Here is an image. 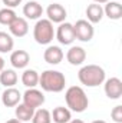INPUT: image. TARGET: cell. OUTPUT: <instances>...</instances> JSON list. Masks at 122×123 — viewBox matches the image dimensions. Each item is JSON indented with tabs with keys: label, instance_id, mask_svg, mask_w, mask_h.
<instances>
[{
	"label": "cell",
	"instance_id": "obj_1",
	"mask_svg": "<svg viewBox=\"0 0 122 123\" xmlns=\"http://www.w3.org/2000/svg\"><path fill=\"white\" fill-rule=\"evenodd\" d=\"M39 86L45 92L61 93L65 90L66 77L59 70H45L42 74H39Z\"/></svg>",
	"mask_w": 122,
	"mask_h": 123
},
{
	"label": "cell",
	"instance_id": "obj_2",
	"mask_svg": "<svg viewBox=\"0 0 122 123\" xmlns=\"http://www.w3.org/2000/svg\"><path fill=\"white\" fill-rule=\"evenodd\" d=\"M78 79L86 87H96V86H99L105 82L106 74H105V70L101 66L86 64V66L81 67V70L78 72Z\"/></svg>",
	"mask_w": 122,
	"mask_h": 123
},
{
	"label": "cell",
	"instance_id": "obj_3",
	"mask_svg": "<svg viewBox=\"0 0 122 123\" xmlns=\"http://www.w3.org/2000/svg\"><path fill=\"white\" fill-rule=\"evenodd\" d=\"M65 100H66V105H68L69 110L76 112V113L85 112L89 106V99H88L85 90L81 86L68 87V90L65 93Z\"/></svg>",
	"mask_w": 122,
	"mask_h": 123
},
{
	"label": "cell",
	"instance_id": "obj_4",
	"mask_svg": "<svg viewBox=\"0 0 122 123\" xmlns=\"http://www.w3.org/2000/svg\"><path fill=\"white\" fill-rule=\"evenodd\" d=\"M33 39L39 44H49L55 39L53 23L47 19H39L33 27Z\"/></svg>",
	"mask_w": 122,
	"mask_h": 123
},
{
	"label": "cell",
	"instance_id": "obj_5",
	"mask_svg": "<svg viewBox=\"0 0 122 123\" xmlns=\"http://www.w3.org/2000/svg\"><path fill=\"white\" fill-rule=\"evenodd\" d=\"M73 31H75V37L81 42H85V43L91 42L93 39V34H95V29H93L92 23H89L85 19H81L73 25Z\"/></svg>",
	"mask_w": 122,
	"mask_h": 123
},
{
	"label": "cell",
	"instance_id": "obj_6",
	"mask_svg": "<svg viewBox=\"0 0 122 123\" xmlns=\"http://www.w3.org/2000/svg\"><path fill=\"white\" fill-rule=\"evenodd\" d=\"M55 36H56L58 42L61 44H63V46H70L76 40L75 31H73V25L72 23H68V22L59 23L58 29L55 31Z\"/></svg>",
	"mask_w": 122,
	"mask_h": 123
},
{
	"label": "cell",
	"instance_id": "obj_7",
	"mask_svg": "<svg viewBox=\"0 0 122 123\" xmlns=\"http://www.w3.org/2000/svg\"><path fill=\"white\" fill-rule=\"evenodd\" d=\"M103 90L108 99L111 100H118L122 96V82L119 77H111V79H105L103 82Z\"/></svg>",
	"mask_w": 122,
	"mask_h": 123
},
{
	"label": "cell",
	"instance_id": "obj_8",
	"mask_svg": "<svg viewBox=\"0 0 122 123\" xmlns=\"http://www.w3.org/2000/svg\"><path fill=\"white\" fill-rule=\"evenodd\" d=\"M22 99H23V103L30 106L33 109H37L40 107L43 103H45V94L37 90L36 87H32V89H27L26 92L22 94Z\"/></svg>",
	"mask_w": 122,
	"mask_h": 123
},
{
	"label": "cell",
	"instance_id": "obj_9",
	"mask_svg": "<svg viewBox=\"0 0 122 123\" xmlns=\"http://www.w3.org/2000/svg\"><path fill=\"white\" fill-rule=\"evenodd\" d=\"M46 16L47 20H50L52 23H63L68 16V12L61 3H52L46 9Z\"/></svg>",
	"mask_w": 122,
	"mask_h": 123
},
{
	"label": "cell",
	"instance_id": "obj_10",
	"mask_svg": "<svg viewBox=\"0 0 122 123\" xmlns=\"http://www.w3.org/2000/svg\"><path fill=\"white\" fill-rule=\"evenodd\" d=\"M66 60L72 66H81L86 60V52L81 46H70V49L66 52Z\"/></svg>",
	"mask_w": 122,
	"mask_h": 123
},
{
	"label": "cell",
	"instance_id": "obj_11",
	"mask_svg": "<svg viewBox=\"0 0 122 123\" xmlns=\"http://www.w3.org/2000/svg\"><path fill=\"white\" fill-rule=\"evenodd\" d=\"M20 99H22V93L14 87H6V90L0 96V102L6 107H14L16 105L20 103Z\"/></svg>",
	"mask_w": 122,
	"mask_h": 123
},
{
	"label": "cell",
	"instance_id": "obj_12",
	"mask_svg": "<svg viewBox=\"0 0 122 123\" xmlns=\"http://www.w3.org/2000/svg\"><path fill=\"white\" fill-rule=\"evenodd\" d=\"M9 31L13 37H25L29 33V23L23 17H16L10 25H9Z\"/></svg>",
	"mask_w": 122,
	"mask_h": 123
},
{
	"label": "cell",
	"instance_id": "obj_13",
	"mask_svg": "<svg viewBox=\"0 0 122 123\" xmlns=\"http://www.w3.org/2000/svg\"><path fill=\"white\" fill-rule=\"evenodd\" d=\"M23 14L29 20H39L43 14V7L39 1H34V0L27 1L23 6Z\"/></svg>",
	"mask_w": 122,
	"mask_h": 123
},
{
	"label": "cell",
	"instance_id": "obj_14",
	"mask_svg": "<svg viewBox=\"0 0 122 123\" xmlns=\"http://www.w3.org/2000/svg\"><path fill=\"white\" fill-rule=\"evenodd\" d=\"M65 57V53L59 46H47V49L43 52V59L49 64H59Z\"/></svg>",
	"mask_w": 122,
	"mask_h": 123
},
{
	"label": "cell",
	"instance_id": "obj_15",
	"mask_svg": "<svg viewBox=\"0 0 122 123\" xmlns=\"http://www.w3.org/2000/svg\"><path fill=\"white\" fill-rule=\"evenodd\" d=\"M30 62V55L26 50H14L10 55V63L14 69H26Z\"/></svg>",
	"mask_w": 122,
	"mask_h": 123
},
{
	"label": "cell",
	"instance_id": "obj_16",
	"mask_svg": "<svg viewBox=\"0 0 122 123\" xmlns=\"http://www.w3.org/2000/svg\"><path fill=\"white\" fill-rule=\"evenodd\" d=\"M103 16H106L111 20H119L122 17V4L118 0L106 1L103 7Z\"/></svg>",
	"mask_w": 122,
	"mask_h": 123
},
{
	"label": "cell",
	"instance_id": "obj_17",
	"mask_svg": "<svg viewBox=\"0 0 122 123\" xmlns=\"http://www.w3.org/2000/svg\"><path fill=\"white\" fill-rule=\"evenodd\" d=\"M86 17H88V22L95 25V23H99L102 19H103V7L98 3H92L86 7Z\"/></svg>",
	"mask_w": 122,
	"mask_h": 123
},
{
	"label": "cell",
	"instance_id": "obj_18",
	"mask_svg": "<svg viewBox=\"0 0 122 123\" xmlns=\"http://www.w3.org/2000/svg\"><path fill=\"white\" fill-rule=\"evenodd\" d=\"M34 110H36V109H33V107L25 105V103H19V105H16V110H14L16 119L22 123L29 122V120H32V117H33Z\"/></svg>",
	"mask_w": 122,
	"mask_h": 123
},
{
	"label": "cell",
	"instance_id": "obj_19",
	"mask_svg": "<svg viewBox=\"0 0 122 123\" xmlns=\"http://www.w3.org/2000/svg\"><path fill=\"white\" fill-rule=\"evenodd\" d=\"M19 80L17 73L13 69H3L0 72V83L4 87H13Z\"/></svg>",
	"mask_w": 122,
	"mask_h": 123
},
{
	"label": "cell",
	"instance_id": "obj_20",
	"mask_svg": "<svg viewBox=\"0 0 122 123\" xmlns=\"http://www.w3.org/2000/svg\"><path fill=\"white\" fill-rule=\"evenodd\" d=\"M22 83L23 86H26L27 89L39 86V73L34 69H26L22 73Z\"/></svg>",
	"mask_w": 122,
	"mask_h": 123
},
{
	"label": "cell",
	"instance_id": "obj_21",
	"mask_svg": "<svg viewBox=\"0 0 122 123\" xmlns=\"http://www.w3.org/2000/svg\"><path fill=\"white\" fill-rule=\"evenodd\" d=\"M52 115V120L55 123H68L72 119V113L68 107L65 106H58L53 109V112H50Z\"/></svg>",
	"mask_w": 122,
	"mask_h": 123
},
{
	"label": "cell",
	"instance_id": "obj_22",
	"mask_svg": "<svg viewBox=\"0 0 122 123\" xmlns=\"http://www.w3.org/2000/svg\"><path fill=\"white\" fill-rule=\"evenodd\" d=\"M14 47V40L10 33L0 31V53H10Z\"/></svg>",
	"mask_w": 122,
	"mask_h": 123
},
{
	"label": "cell",
	"instance_id": "obj_23",
	"mask_svg": "<svg viewBox=\"0 0 122 123\" xmlns=\"http://www.w3.org/2000/svg\"><path fill=\"white\" fill-rule=\"evenodd\" d=\"M32 123H52V115L47 109H36L32 117Z\"/></svg>",
	"mask_w": 122,
	"mask_h": 123
},
{
	"label": "cell",
	"instance_id": "obj_24",
	"mask_svg": "<svg viewBox=\"0 0 122 123\" xmlns=\"http://www.w3.org/2000/svg\"><path fill=\"white\" fill-rule=\"evenodd\" d=\"M16 17H17V16H16V12H14L13 9H9V7L0 9V25L9 26Z\"/></svg>",
	"mask_w": 122,
	"mask_h": 123
},
{
	"label": "cell",
	"instance_id": "obj_25",
	"mask_svg": "<svg viewBox=\"0 0 122 123\" xmlns=\"http://www.w3.org/2000/svg\"><path fill=\"white\" fill-rule=\"evenodd\" d=\"M111 117L115 123H122V106L118 105L111 110Z\"/></svg>",
	"mask_w": 122,
	"mask_h": 123
},
{
	"label": "cell",
	"instance_id": "obj_26",
	"mask_svg": "<svg viewBox=\"0 0 122 123\" xmlns=\"http://www.w3.org/2000/svg\"><path fill=\"white\" fill-rule=\"evenodd\" d=\"M3 1V4L6 6V7H9V9H14V7H17L20 3H22V0H1Z\"/></svg>",
	"mask_w": 122,
	"mask_h": 123
},
{
	"label": "cell",
	"instance_id": "obj_27",
	"mask_svg": "<svg viewBox=\"0 0 122 123\" xmlns=\"http://www.w3.org/2000/svg\"><path fill=\"white\" fill-rule=\"evenodd\" d=\"M68 123H85L82 119H70Z\"/></svg>",
	"mask_w": 122,
	"mask_h": 123
},
{
	"label": "cell",
	"instance_id": "obj_28",
	"mask_svg": "<svg viewBox=\"0 0 122 123\" xmlns=\"http://www.w3.org/2000/svg\"><path fill=\"white\" fill-rule=\"evenodd\" d=\"M4 63H6V62H4V59H3V57H0V72L4 69Z\"/></svg>",
	"mask_w": 122,
	"mask_h": 123
},
{
	"label": "cell",
	"instance_id": "obj_29",
	"mask_svg": "<svg viewBox=\"0 0 122 123\" xmlns=\"http://www.w3.org/2000/svg\"><path fill=\"white\" fill-rule=\"evenodd\" d=\"M93 3H98V4H105L106 1H109V0H92Z\"/></svg>",
	"mask_w": 122,
	"mask_h": 123
},
{
	"label": "cell",
	"instance_id": "obj_30",
	"mask_svg": "<svg viewBox=\"0 0 122 123\" xmlns=\"http://www.w3.org/2000/svg\"><path fill=\"white\" fill-rule=\"evenodd\" d=\"M6 123H22V122H19L17 119H10V120H7Z\"/></svg>",
	"mask_w": 122,
	"mask_h": 123
},
{
	"label": "cell",
	"instance_id": "obj_31",
	"mask_svg": "<svg viewBox=\"0 0 122 123\" xmlns=\"http://www.w3.org/2000/svg\"><path fill=\"white\" fill-rule=\"evenodd\" d=\"M91 123H108V122H105V120H102V119H98V120H93V122Z\"/></svg>",
	"mask_w": 122,
	"mask_h": 123
},
{
	"label": "cell",
	"instance_id": "obj_32",
	"mask_svg": "<svg viewBox=\"0 0 122 123\" xmlns=\"http://www.w3.org/2000/svg\"><path fill=\"white\" fill-rule=\"evenodd\" d=\"M118 1H119V0H118Z\"/></svg>",
	"mask_w": 122,
	"mask_h": 123
}]
</instances>
